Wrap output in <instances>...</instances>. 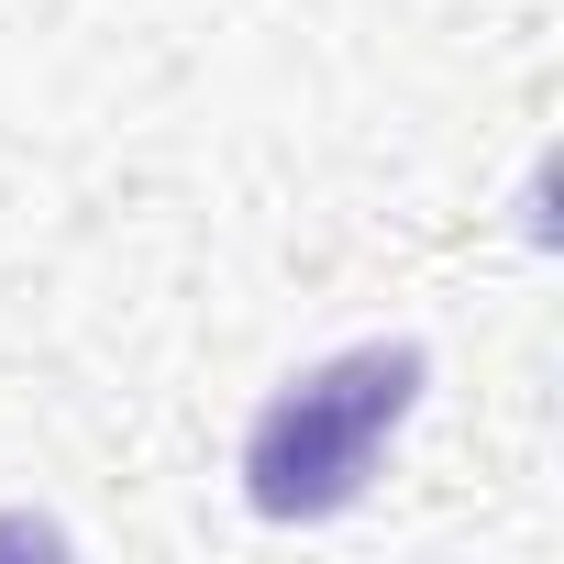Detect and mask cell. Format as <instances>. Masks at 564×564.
Returning a JSON list of instances; mask_svg holds the SVG:
<instances>
[{"mask_svg": "<svg viewBox=\"0 0 564 564\" xmlns=\"http://www.w3.org/2000/svg\"><path fill=\"white\" fill-rule=\"evenodd\" d=\"M421 377L432 355L421 344H355V355H322L276 388L243 432V498L254 520L300 531V520H344L377 476V454L399 443V421L421 410Z\"/></svg>", "mask_w": 564, "mask_h": 564, "instance_id": "obj_1", "label": "cell"}]
</instances>
